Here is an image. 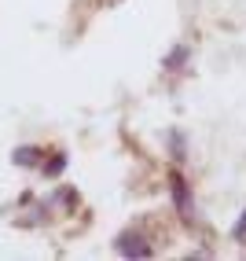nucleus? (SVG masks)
Instances as JSON below:
<instances>
[{"instance_id": "obj_1", "label": "nucleus", "mask_w": 246, "mask_h": 261, "mask_svg": "<svg viewBox=\"0 0 246 261\" xmlns=\"http://www.w3.org/2000/svg\"><path fill=\"white\" fill-rule=\"evenodd\" d=\"M114 250L118 254H125V257H147L151 254V247H147V239L144 236H140V232H121L118 239H114Z\"/></svg>"}, {"instance_id": "obj_6", "label": "nucleus", "mask_w": 246, "mask_h": 261, "mask_svg": "<svg viewBox=\"0 0 246 261\" xmlns=\"http://www.w3.org/2000/svg\"><path fill=\"white\" fill-rule=\"evenodd\" d=\"M235 239H246V214H242L239 224H235Z\"/></svg>"}, {"instance_id": "obj_4", "label": "nucleus", "mask_w": 246, "mask_h": 261, "mask_svg": "<svg viewBox=\"0 0 246 261\" xmlns=\"http://www.w3.org/2000/svg\"><path fill=\"white\" fill-rule=\"evenodd\" d=\"M187 59V48L180 44V48H173L169 51V59H166V70H180V63Z\"/></svg>"}, {"instance_id": "obj_2", "label": "nucleus", "mask_w": 246, "mask_h": 261, "mask_svg": "<svg viewBox=\"0 0 246 261\" xmlns=\"http://www.w3.org/2000/svg\"><path fill=\"white\" fill-rule=\"evenodd\" d=\"M169 184H173L169 191H173V202H177L180 217H187V221H191V217H195V199H191V191H187V180H184L180 173H177V177H173Z\"/></svg>"}, {"instance_id": "obj_3", "label": "nucleus", "mask_w": 246, "mask_h": 261, "mask_svg": "<svg viewBox=\"0 0 246 261\" xmlns=\"http://www.w3.org/2000/svg\"><path fill=\"white\" fill-rule=\"evenodd\" d=\"M37 162H41L37 147H19V151H15V166H37Z\"/></svg>"}, {"instance_id": "obj_5", "label": "nucleus", "mask_w": 246, "mask_h": 261, "mask_svg": "<svg viewBox=\"0 0 246 261\" xmlns=\"http://www.w3.org/2000/svg\"><path fill=\"white\" fill-rule=\"evenodd\" d=\"M63 166H66V159L59 154V159H51V162L44 166V173H48V177H59V173H63Z\"/></svg>"}]
</instances>
